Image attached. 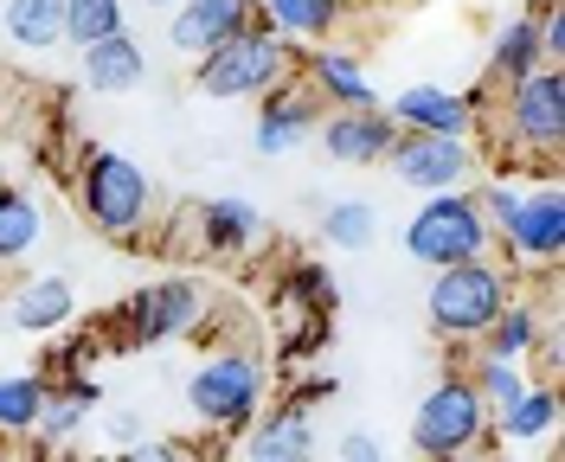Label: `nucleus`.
<instances>
[{"label": "nucleus", "mask_w": 565, "mask_h": 462, "mask_svg": "<svg viewBox=\"0 0 565 462\" xmlns=\"http://www.w3.org/2000/svg\"><path fill=\"white\" fill-rule=\"evenodd\" d=\"M476 129H489V154L494 168H514V154H533L527 168L533 180H559V154H565V72L540 65L521 84L501 90V104L476 116Z\"/></svg>", "instance_id": "f257e3e1"}, {"label": "nucleus", "mask_w": 565, "mask_h": 462, "mask_svg": "<svg viewBox=\"0 0 565 462\" xmlns=\"http://www.w3.org/2000/svg\"><path fill=\"white\" fill-rule=\"evenodd\" d=\"M77 213L116 245H141L148 225L161 218V193L122 148H90L77 161Z\"/></svg>", "instance_id": "f03ea898"}, {"label": "nucleus", "mask_w": 565, "mask_h": 462, "mask_svg": "<svg viewBox=\"0 0 565 462\" xmlns=\"http://www.w3.org/2000/svg\"><path fill=\"white\" fill-rule=\"evenodd\" d=\"M514 296V277L494 264V257H469V264H444L430 277V296H424V321L437 341L450 347H476L482 327L501 315V302Z\"/></svg>", "instance_id": "7ed1b4c3"}, {"label": "nucleus", "mask_w": 565, "mask_h": 462, "mask_svg": "<svg viewBox=\"0 0 565 462\" xmlns=\"http://www.w3.org/2000/svg\"><path fill=\"white\" fill-rule=\"evenodd\" d=\"M405 250L412 264H469V257H489L494 250V225L476 200V186H457V193H424L418 213L405 218Z\"/></svg>", "instance_id": "20e7f679"}, {"label": "nucleus", "mask_w": 565, "mask_h": 462, "mask_svg": "<svg viewBox=\"0 0 565 462\" xmlns=\"http://www.w3.org/2000/svg\"><path fill=\"white\" fill-rule=\"evenodd\" d=\"M494 411L482 405V391L469 386V373H444L437 386L418 398V418H412V450L424 462H462L489 443Z\"/></svg>", "instance_id": "39448f33"}, {"label": "nucleus", "mask_w": 565, "mask_h": 462, "mask_svg": "<svg viewBox=\"0 0 565 462\" xmlns=\"http://www.w3.org/2000/svg\"><path fill=\"white\" fill-rule=\"evenodd\" d=\"M296 72V45L270 33L264 20H250L245 33H232L225 45H212L206 58H193V84L206 97H264L270 84Z\"/></svg>", "instance_id": "423d86ee"}, {"label": "nucleus", "mask_w": 565, "mask_h": 462, "mask_svg": "<svg viewBox=\"0 0 565 462\" xmlns=\"http://www.w3.org/2000/svg\"><path fill=\"white\" fill-rule=\"evenodd\" d=\"M264 405V366L245 347H218L186 379V411L206 430H245Z\"/></svg>", "instance_id": "0eeeda50"}, {"label": "nucleus", "mask_w": 565, "mask_h": 462, "mask_svg": "<svg viewBox=\"0 0 565 462\" xmlns=\"http://www.w3.org/2000/svg\"><path fill=\"white\" fill-rule=\"evenodd\" d=\"M212 296L200 277H161V283H141L122 309H116V347H161L180 341L206 321Z\"/></svg>", "instance_id": "6e6552de"}, {"label": "nucleus", "mask_w": 565, "mask_h": 462, "mask_svg": "<svg viewBox=\"0 0 565 462\" xmlns=\"http://www.w3.org/2000/svg\"><path fill=\"white\" fill-rule=\"evenodd\" d=\"M392 168L398 186H412V193H457V186H476V168H482V148L469 142V136H405L398 129V142L392 154L380 161Z\"/></svg>", "instance_id": "1a4fd4ad"}, {"label": "nucleus", "mask_w": 565, "mask_h": 462, "mask_svg": "<svg viewBox=\"0 0 565 462\" xmlns=\"http://www.w3.org/2000/svg\"><path fill=\"white\" fill-rule=\"evenodd\" d=\"M494 245L508 250V264L553 270V264L565 257V200H559V180L521 186V206L494 225Z\"/></svg>", "instance_id": "9d476101"}, {"label": "nucleus", "mask_w": 565, "mask_h": 462, "mask_svg": "<svg viewBox=\"0 0 565 462\" xmlns=\"http://www.w3.org/2000/svg\"><path fill=\"white\" fill-rule=\"evenodd\" d=\"M321 97L302 84V77L289 72L282 84H270L264 97H257V122H250V148L257 154H289V148H302V142H316V129H321Z\"/></svg>", "instance_id": "9b49d317"}, {"label": "nucleus", "mask_w": 565, "mask_h": 462, "mask_svg": "<svg viewBox=\"0 0 565 462\" xmlns=\"http://www.w3.org/2000/svg\"><path fill=\"white\" fill-rule=\"evenodd\" d=\"M405 129V136H476V116L489 109V84L482 90H444V84H412L392 104H380Z\"/></svg>", "instance_id": "f8f14e48"}, {"label": "nucleus", "mask_w": 565, "mask_h": 462, "mask_svg": "<svg viewBox=\"0 0 565 462\" xmlns=\"http://www.w3.org/2000/svg\"><path fill=\"white\" fill-rule=\"evenodd\" d=\"M321 148H328V161H341V168H380L398 142V122H392L386 109H328L321 116Z\"/></svg>", "instance_id": "ddd939ff"}, {"label": "nucleus", "mask_w": 565, "mask_h": 462, "mask_svg": "<svg viewBox=\"0 0 565 462\" xmlns=\"http://www.w3.org/2000/svg\"><path fill=\"white\" fill-rule=\"evenodd\" d=\"M296 77L321 97V109H380V90H373L366 65L341 45H316L309 58L296 52Z\"/></svg>", "instance_id": "4468645a"}, {"label": "nucleus", "mask_w": 565, "mask_h": 462, "mask_svg": "<svg viewBox=\"0 0 565 462\" xmlns=\"http://www.w3.org/2000/svg\"><path fill=\"white\" fill-rule=\"evenodd\" d=\"M257 20V0H180L174 20H168V39L186 58H206L212 45H225L232 33H245Z\"/></svg>", "instance_id": "2eb2a0df"}, {"label": "nucleus", "mask_w": 565, "mask_h": 462, "mask_svg": "<svg viewBox=\"0 0 565 462\" xmlns=\"http://www.w3.org/2000/svg\"><path fill=\"white\" fill-rule=\"evenodd\" d=\"M193 225H200V245L218 250V257H245V250H257L270 238L264 213L250 200H238V193H218L206 206H193Z\"/></svg>", "instance_id": "dca6fc26"}, {"label": "nucleus", "mask_w": 565, "mask_h": 462, "mask_svg": "<svg viewBox=\"0 0 565 462\" xmlns=\"http://www.w3.org/2000/svg\"><path fill=\"white\" fill-rule=\"evenodd\" d=\"M245 462H316V425L302 405H277L245 425Z\"/></svg>", "instance_id": "f3484780"}, {"label": "nucleus", "mask_w": 565, "mask_h": 462, "mask_svg": "<svg viewBox=\"0 0 565 462\" xmlns=\"http://www.w3.org/2000/svg\"><path fill=\"white\" fill-rule=\"evenodd\" d=\"M77 72L97 97H129L141 77H148V52L129 33H109L97 45H77Z\"/></svg>", "instance_id": "a211bd4d"}, {"label": "nucleus", "mask_w": 565, "mask_h": 462, "mask_svg": "<svg viewBox=\"0 0 565 462\" xmlns=\"http://www.w3.org/2000/svg\"><path fill=\"white\" fill-rule=\"evenodd\" d=\"M71 315H77V296L65 277H26L7 296V321L20 334H58V327H71Z\"/></svg>", "instance_id": "6ab92c4d"}, {"label": "nucleus", "mask_w": 565, "mask_h": 462, "mask_svg": "<svg viewBox=\"0 0 565 462\" xmlns=\"http://www.w3.org/2000/svg\"><path fill=\"white\" fill-rule=\"evenodd\" d=\"M546 341H553V334H546V309H533L527 296H508V302H501V315L482 327V341H476V347L494 354V359H521V366H527Z\"/></svg>", "instance_id": "aec40b11"}, {"label": "nucleus", "mask_w": 565, "mask_h": 462, "mask_svg": "<svg viewBox=\"0 0 565 462\" xmlns=\"http://www.w3.org/2000/svg\"><path fill=\"white\" fill-rule=\"evenodd\" d=\"M97 405H104V386H97V379H84V373H77V379H52L33 437H45V443H71L77 430L97 418Z\"/></svg>", "instance_id": "412c9836"}, {"label": "nucleus", "mask_w": 565, "mask_h": 462, "mask_svg": "<svg viewBox=\"0 0 565 462\" xmlns=\"http://www.w3.org/2000/svg\"><path fill=\"white\" fill-rule=\"evenodd\" d=\"M540 65H546L540 58V26H533V13L521 7L514 20H501V33L489 45V90H508V84H521Z\"/></svg>", "instance_id": "4be33fe9"}, {"label": "nucleus", "mask_w": 565, "mask_h": 462, "mask_svg": "<svg viewBox=\"0 0 565 462\" xmlns=\"http://www.w3.org/2000/svg\"><path fill=\"white\" fill-rule=\"evenodd\" d=\"M257 20H264L270 33H282V39H309V45H321V39L348 20V0H257Z\"/></svg>", "instance_id": "5701e85b"}, {"label": "nucleus", "mask_w": 565, "mask_h": 462, "mask_svg": "<svg viewBox=\"0 0 565 462\" xmlns=\"http://www.w3.org/2000/svg\"><path fill=\"white\" fill-rule=\"evenodd\" d=\"M559 425V391L553 386H521V398H508L501 411H494V430L508 437V443H540V437H553Z\"/></svg>", "instance_id": "b1692460"}, {"label": "nucleus", "mask_w": 565, "mask_h": 462, "mask_svg": "<svg viewBox=\"0 0 565 462\" xmlns=\"http://www.w3.org/2000/svg\"><path fill=\"white\" fill-rule=\"evenodd\" d=\"M45 238V213L26 186H0V264H20Z\"/></svg>", "instance_id": "393cba45"}, {"label": "nucleus", "mask_w": 565, "mask_h": 462, "mask_svg": "<svg viewBox=\"0 0 565 462\" xmlns=\"http://www.w3.org/2000/svg\"><path fill=\"white\" fill-rule=\"evenodd\" d=\"M0 26H7L13 45L45 52V45L65 39V0H7V7H0Z\"/></svg>", "instance_id": "a878e982"}, {"label": "nucleus", "mask_w": 565, "mask_h": 462, "mask_svg": "<svg viewBox=\"0 0 565 462\" xmlns=\"http://www.w3.org/2000/svg\"><path fill=\"white\" fill-rule=\"evenodd\" d=\"M45 373H0V437H33L45 411Z\"/></svg>", "instance_id": "bb28decb"}, {"label": "nucleus", "mask_w": 565, "mask_h": 462, "mask_svg": "<svg viewBox=\"0 0 565 462\" xmlns=\"http://www.w3.org/2000/svg\"><path fill=\"white\" fill-rule=\"evenodd\" d=\"M380 238V213L366 206V200H334L328 213H321V245L334 250H366Z\"/></svg>", "instance_id": "cd10ccee"}, {"label": "nucleus", "mask_w": 565, "mask_h": 462, "mask_svg": "<svg viewBox=\"0 0 565 462\" xmlns=\"http://www.w3.org/2000/svg\"><path fill=\"white\" fill-rule=\"evenodd\" d=\"M109 33H129L122 26V0H65V39L71 45H97Z\"/></svg>", "instance_id": "c85d7f7f"}, {"label": "nucleus", "mask_w": 565, "mask_h": 462, "mask_svg": "<svg viewBox=\"0 0 565 462\" xmlns=\"http://www.w3.org/2000/svg\"><path fill=\"white\" fill-rule=\"evenodd\" d=\"M469 386L482 391V405L489 411H501L508 398H521V386H527V373H521V359H494L476 347V366H469Z\"/></svg>", "instance_id": "c756f323"}, {"label": "nucleus", "mask_w": 565, "mask_h": 462, "mask_svg": "<svg viewBox=\"0 0 565 462\" xmlns=\"http://www.w3.org/2000/svg\"><path fill=\"white\" fill-rule=\"evenodd\" d=\"M289 289L302 296V315H334L341 309V289H334V277L321 264H296L289 270Z\"/></svg>", "instance_id": "7c9ffc66"}, {"label": "nucleus", "mask_w": 565, "mask_h": 462, "mask_svg": "<svg viewBox=\"0 0 565 462\" xmlns=\"http://www.w3.org/2000/svg\"><path fill=\"white\" fill-rule=\"evenodd\" d=\"M533 26H540V58L546 65H559L565 58V0H540V7H527Z\"/></svg>", "instance_id": "2f4dec72"}, {"label": "nucleus", "mask_w": 565, "mask_h": 462, "mask_svg": "<svg viewBox=\"0 0 565 462\" xmlns=\"http://www.w3.org/2000/svg\"><path fill=\"white\" fill-rule=\"evenodd\" d=\"M109 462H200L186 443H168V437H141V443H129V450H116Z\"/></svg>", "instance_id": "473e14b6"}, {"label": "nucleus", "mask_w": 565, "mask_h": 462, "mask_svg": "<svg viewBox=\"0 0 565 462\" xmlns=\"http://www.w3.org/2000/svg\"><path fill=\"white\" fill-rule=\"evenodd\" d=\"M341 462H386V443L366 437V430H348V437H341Z\"/></svg>", "instance_id": "72a5a7b5"}, {"label": "nucleus", "mask_w": 565, "mask_h": 462, "mask_svg": "<svg viewBox=\"0 0 565 462\" xmlns=\"http://www.w3.org/2000/svg\"><path fill=\"white\" fill-rule=\"evenodd\" d=\"M104 430L116 437V443H122V450H129V443H141V411H109Z\"/></svg>", "instance_id": "f704fd0d"}, {"label": "nucleus", "mask_w": 565, "mask_h": 462, "mask_svg": "<svg viewBox=\"0 0 565 462\" xmlns=\"http://www.w3.org/2000/svg\"><path fill=\"white\" fill-rule=\"evenodd\" d=\"M148 7H180V0H148Z\"/></svg>", "instance_id": "c9c22d12"}, {"label": "nucleus", "mask_w": 565, "mask_h": 462, "mask_svg": "<svg viewBox=\"0 0 565 462\" xmlns=\"http://www.w3.org/2000/svg\"><path fill=\"white\" fill-rule=\"evenodd\" d=\"M0 462H26V456H7V450H0Z\"/></svg>", "instance_id": "e433bc0d"}, {"label": "nucleus", "mask_w": 565, "mask_h": 462, "mask_svg": "<svg viewBox=\"0 0 565 462\" xmlns=\"http://www.w3.org/2000/svg\"><path fill=\"white\" fill-rule=\"evenodd\" d=\"M0 373H7V359H0Z\"/></svg>", "instance_id": "4c0bfd02"}, {"label": "nucleus", "mask_w": 565, "mask_h": 462, "mask_svg": "<svg viewBox=\"0 0 565 462\" xmlns=\"http://www.w3.org/2000/svg\"><path fill=\"white\" fill-rule=\"evenodd\" d=\"M0 443H7V437H0Z\"/></svg>", "instance_id": "58836bf2"}]
</instances>
